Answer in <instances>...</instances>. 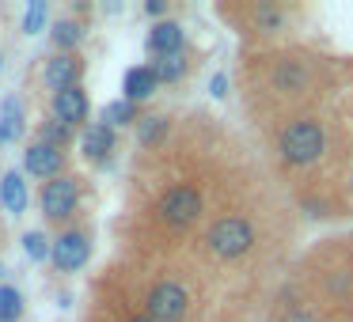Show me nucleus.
<instances>
[{"label":"nucleus","instance_id":"nucleus-1","mask_svg":"<svg viewBox=\"0 0 353 322\" xmlns=\"http://www.w3.org/2000/svg\"><path fill=\"white\" fill-rule=\"evenodd\" d=\"M80 197H84V186H80V178L77 175H57V178H50V182H42V190H39V213H42V220H50V224H69L72 216H77V208H80Z\"/></svg>","mask_w":353,"mask_h":322},{"label":"nucleus","instance_id":"nucleus-2","mask_svg":"<svg viewBox=\"0 0 353 322\" xmlns=\"http://www.w3.org/2000/svg\"><path fill=\"white\" fill-rule=\"evenodd\" d=\"M205 243H209V250H213L216 258L232 261V258H239V254H247L254 246V228L243 220V216H221V220L209 228Z\"/></svg>","mask_w":353,"mask_h":322},{"label":"nucleus","instance_id":"nucleus-3","mask_svg":"<svg viewBox=\"0 0 353 322\" xmlns=\"http://www.w3.org/2000/svg\"><path fill=\"white\" fill-rule=\"evenodd\" d=\"M201 208H205V201H201V193L194 190V186H171V190L156 201L160 220L171 224V228H190V224H198Z\"/></svg>","mask_w":353,"mask_h":322},{"label":"nucleus","instance_id":"nucleus-4","mask_svg":"<svg viewBox=\"0 0 353 322\" xmlns=\"http://www.w3.org/2000/svg\"><path fill=\"white\" fill-rule=\"evenodd\" d=\"M92 258V235L84 228H61L57 239L50 243V261L57 266V273H77Z\"/></svg>","mask_w":353,"mask_h":322},{"label":"nucleus","instance_id":"nucleus-5","mask_svg":"<svg viewBox=\"0 0 353 322\" xmlns=\"http://www.w3.org/2000/svg\"><path fill=\"white\" fill-rule=\"evenodd\" d=\"M323 144H327V137H323V129L315 122H296V125H289V129L281 133V155L289 163H312V160H319Z\"/></svg>","mask_w":353,"mask_h":322},{"label":"nucleus","instance_id":"nucleus-6","mask_svg":"<svg viewBox=\"0 0 353 322\" xmlns=\"http://www.w3.org/2000/svg\"><path fill=\"white\" fill-rule=\"evenodd\" d=\"M186 303H190V296H186L183 284L160 281V284H152V292H148V299H145V314L156 322H179L186 314Z\"/></svg>","mask_w":353,"mask_h":322},{"label":"nucleus","instance_id":"nucleus-7","mask_svg":"<svg viewBox=\"0 0 353 322\" xmlns=\"http://www.w3.org/2000/svg\"><path fill=\"white\" fill-rule=\"evenodd\" d=\"M65 163H69V152H65V148H54V144H42V140H31L27 152H23V171L31 178H42V182L65 175Z\"/></svg>","mask_w":353,"mask_h":322},{"label":"nucleus","instance_id":"nucleus-8","mask_svg":"<svg viewBox=\"0 0 353 322\" xmlns=\"http://www.w3.org/2000/svg\"><path fill=\"white\" fill-rule=\"evenodd\" d=\"M80 76H84L80 54H54V57H46V65H42V84H46L50 95L80 87Z\"/></svg>","mask_w":353,"mask_h":322},{"label":"nucleus","instance_id":"nucleus-9","mask_svg":"<svg viewBox=\"0 0 353 322\" xmlns=\"http://www.w3.org/2000/svg\"><path fill=\"white\" fill-rule=\"evenodd\" d=\"M88 110H92V103H88L84 84L69 87V92L50 95V118H57V122L69 125V129H80V125L88 122Z\"/></svg>","mask_w":353,"mask_h":322},{"label":"nucleus","instance_id":"nucleus-10","mask_svg":"<svg viewBox=\"0 0 353 322\" xmlns=\"http://www.w3.org/2000/svg\"><path fill=\"white\" fill-rule=\"evenodd\" d=\"M114 144H118L114 129H110V125H103V122L88 125V129L80 133V152H84L88 163H107L110 152H114Z\"/></svg>","mask_w":353,"mask_h":322},{"label":"nucleus","instance_id":"nucleus-11","mask_svg":"<svg viewBox=\"0 0 353 322\" xmlns=\"http://www.w3.org/2000/svg\"><path fill=\"white\" fill-rule=\"evenodd\" d=\"M31 205V190L23 182V171H4L0 175V208L8 216H23Z\"/></svg>","mask_w":353,"mask_h":322},{"label":"nucleus","instance_id":"nucleus-12","mask_svg":"<svg viewBox=\"0 0 353 322\" xmlns=\"http://www.w3.org/2000/svg\"><path fill=\"white\" fill-rule=\"evenodd\" d=\"M145 46H148V54H152V57L183 54V46H186V34H183V27H179L175 19H163V23H156L152 31H148Z\"/></svg>","mask_w":353,"mask_h":322},{"label":"nucleus","instance_id":"nucleus-13","mask_svg":"<svg viewBox=\"0 0 353 322\" xmlns=\"http://www.w3.org/2000/svg\"><path fill=\"white\" fill-rule=\"evenodd\" d=\"M156 87H160V80H156L152 65H133L122 80V99L125 103H145L156 95Z\"/></svg>","mask_w":353,"mask_h":322},{"label":"nucleus","instance_id":"nucleus-14","mask_svg":"<svg viewBox=\"0 0 353 322\" xmlns=\"http://www.w3.org/2000/svg\"><path fill=\"white\" fill-rule=\"evenodd\" d=\"M23 103L16 99V95H8V99L0 103V144H12V140L23 137Z\"/></svg>","mask_w":353,"mask_h":322},{"label":"nucleus","instance_id":"nucleus-15","mask_svg":"<svg viewBox=\"0 0 353 322\" xmlns=\"http://www.w3.org/2000/svg\"><path fill=\"white\" fill-rule=\"evenodd\" d=\"M50 42H54V54H77L80 42H84V23L80 19H57L50 27Z\"/></svg>","mask_w":353,"mask_h":322},{"label":"nucleus","instance_id":"nucleus-16","mask_svg":"<svg viewBox=\"0 0 353 322\" xmlns=\"http://www.w3.org/2000/svg\"><path fill=\"white\" fill-rule=\"evenodd\" d=\"M72 137H77V129H69V125H61L57 118H46V122L34 125V140H42V144H54V148H69Z\"/></svg>","mask_w":353,"mask_h":322},{"label":"nucleus","instance_id":"nucleus-17","mask_svg":"<svg viewBox=\"0 0 353 322\" xmlns=\"http://www.w3.org/2000/svg\"><path fill=\"white\" fill-rule=\"evenodd\" d=\"M186 69H190L186 54H168V57H156L152 61V72H156L160 84H179V80L186 76Z\"/></svg>","mask_w":353,"mask_h":322},{"label":"nucleus","instance_id":"nucleus-18","mask_svg":"<svg viewBox=\"0 0 353 322\" xmlns=\"http://www.w3.org/2000/svg\"><path fill=\"white\" fill-rule=\"evenodd\" d=\"M168 129H171V122H168L163 114L141 118V122H137V144H141V148H156L163 137H168Z\"/></svg>","mask_w":353,"mask_h":322},{"label":"nucleus","instance_id":"nucleus-19","mask_svg":"<svg viewBox=\"0 0 353 322\" xmlns=\"http://www.w3.org/2000/svg\"><path fill=\"white\" fill-rule=\"evenodd\" d=\"M137 103H125V99H114L103 107V125H110V129H118V125H137Z\"/></svg>","mask_w":353,"mask_h":322},{"label":"nucleus","instance_id":"nucleus-20","mask_svg":"<svg viewBox=\"0 0 353 322\" xmlns=\"http://www.w3.org/2000/svg\"><path fill=\"white\" fill-rule=\"evenodd\" d=\"M23 319V292L16 284H0V322H19Z\"/></svg>","mask_w":353,"mask_h":322},{"label":"nucleus","instance_id":"nucleus-21","mask_svg":"<svg viewBox=\"0 0 353 322\" xmlns=\"http://www.w3.org/2000/svg\"><path fill=\"white\" fill-rule=\"evenodd\" d=\"M23 250L31 261H50V239L42 231H27L23 235Z\"/></svg>","mask_w":353,"mask_h":322},{"label":"nucleus","instance_id":"nucleus-22","mask_svg":"<svg viewBox=\"0 0 353 322\" xmlns=\"http://www.w3.org/2000/svg\"><path fill=\"white\" fill-rule=\"evenodd\" d=\"M46 27V0H31L23 12V31L27 34H39Z\"/></svg>","mask_w":353,"mask_h":322},{"label":"nucleus","instance_id":"nucleus-23","mask_svg":"<svg viewBox=\"0 0 353 322\" xmlns=\"http://www.w3.org/2000/svg\"><path fill=\"white\" fill-rule=\"evenodd\" d=\"M300 80H304V72H300L296 65H281V69H277V84L281 87H296Z\"/></svg>","mask_w":353,"mask_h":322},{"label":"nucleus","instance_id":"nucleus-24","mask_svg":"<svg viewBox=\"0 0 353 322\" xmlns=\"http://www.w3.org/2000/svg\"><path fill=\"white\" fill-rule=\"evenodd\" d=\"M259 23L266 27V31H277V27H281V16H277L274 8H259Z\"/></svg>","mask_w":353,"mask_h":322},{"label":"nucleus","instance_id":"nucleus-25","mask_svg":"<svg viewBox=\"0 0 353 322\" xmlns=\"http://www.w3.org/2000/svg\"><path fill=\"white\" fill-rule=\"evenodd\" d=\"M209 92H213L216 99H224V95H228V76H224V72H216L213 84H209Z\"/></svg>","mask_w":353,"mask_h":322},{"label":"nucleus","instance_id":"nucleus-26","mask_svg":"<svg viewBox=\"0 0 353 322\" xmlns=\"http://www.w3.org/2000/svg\"><path fill=\"white\" fill-rule=\"evenodd\" d=\"M145 12H148V16H163V12H168V4H163V0H148Z\"/></svg>","mask_w":353,"mask_h":322},{"label":"nucleus","instance_id":"nucleus-27","mask_svg":"<svg viewBox=\"0 0 353 322\" xmlns=\"http://www.w3.org/2000/svg\"><path fill=\"white\" fill-rule=\"evenodd\" d=\"M281 322H315V319H312L307 311H292V314H285Z\"/></svg>","mask_w":353,"mask_h":322},{"label":"nucleus","instance_id":"nucleus-28","mask_svg":"<svg viewBox=\"0 0 353 322\" xmlns=\"http://www.w3.org/2000/svg\"><path fill=\"white\" fill-rule=\"evenodd\" d=\"M130 322H156V319H148V314H145V311H141V314H133V319H130Z\"/></svg>","mask_w":353,"mask_h":322},{"label":"nucleus","instance_id":"nucleus-29","mask_svg":"<svg viewBox=\"0 0 353 322\" xmlns=\"http://www.w3.org/2000/svg\"><path fill=\"white\" fill-rule=\"evenodd\" d=\"M0 69H4V54H0Z\"/></svg>","mask_w":353,"mask_h":322},{"label":"nucleus","instance_id":"nucleus-30","mask_svg":"<svg viewBox=\"0 0 353 322\" xmlns=\"http://www.w3.org/2000/svg\"><path fill=\"white\" fill-rule=\"evenodd\" d=\"M350 190H353V178H350Z\"/></svg>","mask_w":353,"mask_h":322}]
</instances>
